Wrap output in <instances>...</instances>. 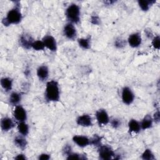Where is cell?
<instances>
[{
    "instance_id": "23",
    "label": "cell",
    "mask_w": 160,
    "mask_h": 160,
    "mask_svg": "<svg viewBox=\"0 0 160 160\" xmlns=\"http://www.w3.org/2000/svg\"><path fill=\"white\" fill-rule=\"evenodd\" d=\"M78 44L79 46L84 49H88L90 48V38H80L78 39Z\"/></svg>"
},
{
    "instance_id": "5",
    "label": "cell",
    "mask_w": 160,
    "mask_h": 160,
    "mask_svg": "<svg viewBox=\"0 0 160 160\" xmlns=\"http://www.w3.org/2000/svg\"><path fill=\"white\" fill-rule=\"evenodd\" d=\"M121 98L123 102L126 104H131L134 99V95L131 89L128 87H124L122 90Z\"/></svg>"
},
{
    "instance_id": "25",
    "label": "cell",
    "mask_w": 160,
    "mask_h": 160,
    "mask_svg": "<svg viewBox=\"0 0 160 160\" xmlns=\"http://www.w3.org/2000/svg\"><path fill=\"white\" fill-rule=\"evenodd\" d=\"M45 46L42 41H34L32 44V48L36 51H42L44 49Z\"/></svg>"
},
{
    "instance_id": "14",
    "label": "cell",
    "mask_w": 160,
    "mask_h": 160,
    "mask_svg": "<svg viewBox=\"0 0 160 160\" xmlns=\"http://www.w3.org/2000/svg\"><path fill=\"white\" fill-rule=\"evenodd\" d=\"M37 76L39 80L42 81H46L49 76L48 68L45 65L39 66L37 69Z\"/></svg>"
},
{
    "instance_id": "26",
    "label": "cell",
    "mask_w": 160,
    "mask_h": 160,
    "mask_svg": "<svg viewBox=\"0 0 160 160\" xmlns=\"http://www.w3.org/2000/svg\"><path fill=\"white\" fill-rule=\"evenodd\" d=\"M101 137L99 136L97 134H94V136L91 139H90V144L99 147L101 145Z\"/></svg>"
},
{
    "instance_id": "32",
    "label": "cell",
    "mask_w": 160,
    "mask_h": 160,
    "mask_svg": "<svg viewBox=\"0 0 160 160\" xmlns=\"http://www.w3.org/2000/svg\"><path fill=\"white\" fill-rule=\"evenodd\" d=\"M91 21L93 24H99V18L96 16H91Z\"/></svg>"
},
{
    "instance_id": "27",
    "label": "cell",
    "mask_w": 160,
    "mask_h": 160,
    "mask_svg": "<svg viewBox=\"0 0 160 160\" xmlns=\"http://www.w3.org/2000/svg\"><path fill=\"white\" fill-rule=\"evenodd\" d=\"M68 159H87L85 156L84 155H81V154H77V153H73V152H71V154H69L67 158H66Z\"/></svg>"
},
{
    "instance_id": "21",
    "label": "cell",
    "mask_w": 160,
    "mask_h": 160,
    "mask_svg": "<svg viewBox=\"0 0 160 160\" xmlns=\"http://www.w3.org/2000/svg\"><path fill=\"white\" fill-rule=\"evenodd\" d=\"M18 130L21 135L25 136L29 132V126L24 121H22L18 124Z\"/></svg>"
},
{
    "instance_id": "4",
    "label": "cell",
    "mask_w": 160,
    "mask_h": 160,
    "mask_svg": "<svg viewBox=\"0 0 160 160\" xmlns=\"http://www.w3.org/2000/svg\"><path fill=\"white\" fill-rule=\"evenodd\" d=\"M98 152L99 158L104 160L110 159L115 155L111 148L107 145H101L99 146Z\"/></svg>"
},
{
    "instance_id": "34",
    "label": "cell",
    "mask_w": 160,
    "mask_h": 160,
    "mask_svg": "<svg viewBox=\"0 0 160 160\" xmlns=\"http://www.w3.org/2000/svg\"><path fill=\"white\" fill-rule=\"evenodd\" d=\"M159 118H160V116H159V111L158 110L156 112H154V121H155V122L158 123L159 122Z\"/></svg>"
},
{
    "instance_id": "24",
    "label": "cell",
    "mask_w": 160,
    "mask_h": 160,
    "mask_svg": "<svg viewBox=\"0 0 160 160\" xmlns=\"http://www.w3.org/2000/svg\"><path fill=\"white\" fill-rule=\"evenodd\" d=\"M141 158L144 160H154V156L151 149H146L141 155Z\"/></svg>"
},
{
    "instance_id": "30",
    "label": "cell",
    "mask_w": 160,
    "mask_h": 160,
    "mask_svg": "<svg viewBox=\"0 0 160 160\" xmlns=\"http://www.w3.org/2000/svg\"><path fill=\"white\" fill-rule=\"evenodd\" d=\"M111 124L112 128L116 129L120 126L121 121H119V119H118L117 118H113L111 121Z\"/></svg>"
},
{
    "instance_id": "3",
    "label": "cell",
    "mask_w": 160,
    "mask_h": 160,
    "mask_svg": "<svg viewBox=\"0 0 160 160\" xmlns=\"http://www.w3.org/2000/svg\"><path fill=\"white\" fill-rule=\"evenodd\" d=\"M67 19L71 23L77 24L80 21V9L76 4H71L66 11Z\"/></svg>"
},
{
    "instance_id": "11",
    "label": "cell",
    "mask_w": 160,
    "mask_h": 160,
    "mask_svg": "<svg viewBox=\"0 0 160 160\" xmlns=\"http://www.w3.org/2000/svg\"><path fill=\"white\" fill-rule=\"evenodd\" d=\"M34 41H33L31 36L24 34L21 35L20 37L19 44L24 49H29L32 48V44Z\"/></svg>"
},
{
    "instance_id": "1",
    "label": "cell",
    "mask_w": 160,
    "mask_h": 160,
    "mask_svg": "<svg viewBox=\"0 0 160 160\" xmlns=\"http://www.w3.org/2000/svg\"><path fill=\"white\" fill-rule=\"evenodd\" d=\"M60 92L57 81L52 80L47 82L45 89V98L48 101H58L59 99Z\"/></svg>"
},
{
    "instance_id": "8",
    "label": "cell",
    "mask_w": 160,
    "mask_h": 160,
    "mask_svg": "<svg viewBox=\"0 0 160 160\" xmlns=\"http://www.w3.org/2000/svg\"><path fill=\"white\" fill-rule=\"evenodd\" d=\"M64 35L69 39H74L76 36V29L74 26L71 23H67L64 27L63 30Z\"/></svg>"
},
{
    "instance_id": "17",
    "label": "cell",
    "mask_w": 160,
    "mask_h": 160,
    "mask_svg": "<svg viewBox=\"0 0 160 160\" xmlns=\"http://www.w3.org/2000/svg\"><path fill=\"white\" fill-rule=\"evenodd\" d=\"M24 136L19 135L14 138V144L21 150H24L27 146L26 139L24 138Z\"/></svg>"
},
{
    "instance_id": "28",
    "label": "cell",
    "mask_w": 160,
    "mask_h": 160,
    "mask_svg": "<svg viewBox=\"0 0 160 160\" xmlns=\"http://www.w3.org/2000/svg\"><path fill=\"white\" fill-rule=\"evenodd\" d=\"M152 45L155 49H159V47H160V38H159V36H156L152 39Z\"/></svg>"
},
{
    "instance_id": "35",
    "label": "cell",
    "mask_w": 160,
    "mask_h": 160,
    "mask_svg": "<svg viewBox=\"0 0 160 160\" xmlns=\"http://www.w3.org/2000/svg\"><path fill=\"white\" fill-rule=\"evenodd\" d=\"M15 159H22V160H24V159H26V158L25 156V155L22 154H19L18 155H17V156L15 157Z\"/></svg>"
},
{
    "instance_id": "6",
    "label": "cell",
    "mask_w": 160,
    "mask_h": 160,
    "mask_svg": "<svg viewBox=\"0 0 160 160\" xmlns=\"http://www.w3.org/2000/svg\"><path fill=\"white\" fill-rule=\"evenodd\" d=\"M13 115L14 118L19 122L25 121L27 119L26 111L25 109L21 105L16 106L13 111Z\"/></svg>"
},
{
    "instance_id": "16",
    "label": "cell",
    "mask_w": 160,
    "mask_h": 160,
    "mask_svg": "<svg viewBox=\"0 0 160 160\" xmlns=\"http://www.w3.org/2000/svg\"><path fill=\"white\" fill-rule=\"evenodd\" d=\"M129 131L130 132H133L134 133L139 132L141 130V125L140 123L136 119H131L128 123Z\"/></svg>"
},
{
    "instance_id": "13",
    "label": "cell",
    "mask_w": 160,
    "mask_h": 160,
    "mask_svg": "<svg viewBox=\"0 0 160 160\" xmlns=\"http://www.w3.org/2000/svg\"><path fill=\"white\" fill-rule=\"evenodd\" d=\"M76 122L81 126L88 127L92 126V118L88 114H83L77 118Z\"/></svg>"
},
{
    "instance_id": "20",
    "label": "cell",
    "mask_w": 160,
    "mask_h": 160,
    "mask_svg": "<svg viewBox=\"0 0 160 160\" xmlns=\"http://www.w3.org/2000/svg\"><path fill=\"white\" fill-rule=\"evenodd\" d=\"M21 99V94L16 92H13L9 96V102L11 104L14 105V106H17L18 104L20 102Z\"/></svg>"
},
{
    "instance_id": "7",
    "label": "cell",
    "mask_w": 160,
    "mask_h": 160,
    "mask_svg": "<svg viewBox=\"0 0 160 160\" xmlns=\"http://www.w3.org/2000/svg\"><path fill=\"white\" fill-rule=\"evenodd\" d=\"M97 121L99 126L106 125L109 122V116L104 109H99L96 112Z\"/></svg>"
},
{
    "instance_id": "33",
    "label": "cell",
    "mask_w": 160,
    "mask_h": 160,
    "mask_svg": "<svg viewBox=\"0 0 160 160\" xmlns=\"http://www.w3.org/2000/svg\"><path fill=\"white\" fill-rule=\"evenodd\" d=\"M38 159H41V160H48V159H50V155H49L48 154L43 153V154H41L39 156Z\"/></svg>"
},
{
    "instance_id": "31",
    "label": "cell",
    "mask_w": 160,
    "mask_h": 160,
    "mask_svg": "<svg viewBox=\"0 0 160 160\" xmlns=\"http://www.w3.org/2000/svg\"><path fill=\"white\" fill-rule=\"evenodd\" d=\"M71 150H72V149H71V146L67 144L64 146V148L63 149V153L64 155H66L68 156L69 154H71L72 152Z\"/></svg>"
},
{
    "instance_id": "22",
    "label": "cell",
    "mask_w": 160,
    "mask_h": 160,
    "mask_svg": "<svg viewBox=\"0 0 160 160\" xmlns=\"http://www.w3.org/2000/svg\"><path fill=\"white\" fill-rule=\"evenodd\" d=\"M156 1H139L138 4L141 9L144 11H147L151 4L154 3Z\"/></svg>"
},
{
    "instance_id": "29",
    "label": "cell",
    "mask_w": 160,
    "mask_h": 160,
    "mask_svg": "<svg viewBox=\"0 0 160 160\" xmlns=\"http://www.w3.org/2000/svg\"><path fill=\"white\" fill-rule=\"evenodd\" d=\"M114 45L118 48H122L126 45V41L121 38H118L115 41Z\"/></svg>"
},
{
    "instance_id": "10",
    "label": "cell",
    "mask_w": 160,
    "mask_h": 160,
    "mask_svg": "<svg viewBox=\"0 0 160 160\" xmlns=\"http://www.w3.org/2000/svg\"><path fill=\"white\" fill-rule=\"evenodd\" d=\"M141 36L139 32H134L131 34L128 39L129 46L132 48H138L141 44Z\"/></svg>"
},
{
    "instance_id": "2",
    "label": "cell",
    "mask_w": 160,
    "mask_h": 160,
    "mask_svg": "<svg viewBox=\"0 0 160 160\" xmlns=\"http://www.w3.org/2000/svg\"><path fill=\"white\" fill-rule=\"evenodd\" d=\"M21 19L22 14L19 9V4H17L14 8L9 11L2 22L5 26H8L11 24H17L21 22Z\"/></svg>"
},
{
    "instance_id": "9",
    "label": "cell",
    "mask_w": 160,
    "mask_h": 160,
    "mask_svg": "<svg viewBox=\"0 0 160 160\" xmlns=\"http://www.w3.org/2000/svg\"><path fill=\"white\" fill-rule=\"evenodd\" d=\"M46 48L51 51H56L57 49V44L56 39L51 35L46 36L42 40Z\"/></svg>"
},
{
    "instance_id": "19",
    "label": "cell",
    "mask_w": 160,
    "mask_h": 160,
    "mask_svg": "<svg viewBox=\"0 0 160 160\" xmlns=\"http://www.w3.org/2000/svg\"><path fill=\"white\" fill-rule=\"evenodd\" d=\"M1 85L5 91H9L12 87V80L9 78H3L1 79Z\"/></svg>"
},
{
    "instance_id": "18",
    "label": "cell",
    "mask_w": 160,
    "mask_h": 160,
    "mask_svg": "<svg viewBox=\"0 0 160 160\" xmlns=\"http://www.w3.org/2000/svg\"><path fill=\"white\" fill-rule=\"evenodd\" d=\"M152 117L148 114L146 115L142 119V121H141V122L140 123V125H141V128L143 130H145V129H149L150 128L152 127Z\"/></svg>"
},
{
    "instance_id": "12",
    "label": "cell",
    "mask_w": 160,
    "mask_h": 160,
    "mask_svg": "<svg viewBox=\"0 0 160 160\" xmlns=\"http://www.w3.org/2000/svg\"><path fill=\"white\" fill-rule=\"evenodd\" d=\"M72 140L74 143L81 148H84L90 144V139L84 136L76 135L73 136Z\"/></svg>"
},
{
    "instance_id": "15",
    "label": "cell",
    "mask_w": 160,
    "mask_h": 160,
    "mask_svg": "<svg viewBox=\"0 0 160 160\" xmlns=\"http://www.w3.org/2000/svg\"><path fill=\"white\" fill-rule=\"evenodd\" d=\"M14 126L12 120L8 117L2 118L1 121V128L4 131H8Z\"/></svg>"
}]
</instances>
